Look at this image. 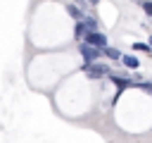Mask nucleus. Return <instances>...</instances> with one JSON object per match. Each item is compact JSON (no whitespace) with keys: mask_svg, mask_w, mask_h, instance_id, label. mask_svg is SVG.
<instances>
[{"mask_svg":"<svg viewBox=\"0 0 152 143\" xmlns=\"http://www.w3.org/2000/svg\"><path fill=\"white\" fill-rule=\"evenodd\" d=\"M147 45H150V48H152V36H150V43H147Z\"/></svg>","mask_w":152,"mask_h":143,"instance_id":"obj_13","label":"nucleus"},{"mask_svg":"<svg viewBox=\"0 0 152 143\" xmlns=\"http://www.w3.org/2000/svg\"><path fill=\"white\" fill-rule=\"evenodd\" d=\"M83 24H86L88 31H100V24H97V19H95L93 14H86V17H83Z\"/></svg>","mask_w":152,"mask_h":143,"instance_id":"obj_9","label":"nucleus"},{"mask_svg":"<svg viewBox=\"0 0 152 143\" xmlns=\"http://www.w3.org/2000/svg\"><path fill=\"white\" fill-rule=\"evenodd\" d=\"M88 33H90V31L86 29V24H83V21H76V26H74V38H76L78 43H83V38H86Z\"/></svg>","mask_w":152,"mask_h":143,"instance_id":"obj_8","label":"nucleus"},{"mask_svg":"<svg viewBox=\"0 0 152 143\" xmlns=\"http://www.w3.org/2000/svg\"><path fill=\"white\" fill-rule=\"evenodd\" d=\"M97 2H100V0H74V5H76V7H81L83 12H86V7H95Z\"/></svg>","mask_w":152,"mask_h":143,"instance_id":"obj_10","label":"nucleus"},{"mask_svg":"<svg viewBox=\"0 0 152 143\" xmlns=\"http://www.w3.org/2000/svg\"><path fill=\"white\" fill-rule=\"evenodd\" d=\"M102 55H104L107 60H112V62H119L124 52H121L119 48H112V45H107V48H102Z\"/></svg>","mask_w":152,"mask_h":143,"instance_id":"obj_7","label":"nucleus"},{"mask_svg":"<svg viewBox=\"0 0 152 143\" xmlns=\"http://www.w3.org/2000/svg\"><path fill=\"white\" fill-rule=\"evenodd\" d=\"M78 55L83 57V64H93V62H100L102 57V50L88 45V43H78Z\"/></svg>","mask_w":152,"mask_h":143,"instance_id":"obj_2","label":"nucleus"},{"mask_svg":"<svg viewBox=\"0 0 152 143\" xmlns=\"http://www.w3.org/2000/svg\"><path fill=\"white\" fill-rule=\"evenodd\" d=\"M66 14H69L74 21H83V17H86V12H83L81 7H76L74 2H69V5H66Z\"/></svg>","mask_w":152,"mask_h":143,"instance_id":"obj_6","label":"nucleus"},{"mask_svg":"<svg viewBox=\"0 0 152 143\" xmlns=\"http://www.w3.org/2000/svg\"><path fill=\"white\" fill-rule=\"evenodd\" d=\"M150 57H152V55H150Z\"/></svg>","mask_w":152,"mask_h":143,"instance_id":"obj_14","label":"nucleus"},{"mask_svg":"<svg viewBox=\"0 0 152 143\" xmlns=\"http://www.w3.org/2000/svg\"><path fill=\"white\" fill-rule=\"evenodd\" d=\"M116 88H119V93H124L126 88H133V79L131 76H121V74H116V72H112L109 76H107Z\"/></svg>","mask_w":152,"mask_h":143,"instance_id":"obj_4","label":"nucleus"},{"mask_svg":"<svg viewBox=\"0 0 152 143\" xmlns=\"http://www.w3.org/2000/svg\"><path fill=\"white\" fill-rule=\"evenodd\" d=\"M83 72H86V76L88 79H104V76H109L112 74V67L109 64H104V62H93V64H83Z\"/></svg>","mask_w":152,"mask_h":143,"instance_id":"obj_1","label":"nucleus"},{"mask_svg":"<svg viewBox=\"0 0 152 143\" xmlns=\"http://www.w3.org/2000/svg\"><path fill=\"white\" fill-rule=\"evenodd\" d=\"M133 50H138V52H147V55H152V48H150L147 43H133Z\"/></svg>","mask_w":152,"mask_h":143,"instance_id":"obj_12","label":"nucleus"},{"mask_svg":"<svg viewBox=\"0 0 152 143\" xmlns=\"http://www.w3.org/2000/svg\"><path fill=\"white\" fill-rule=\"evenodd\" d=\"M126 69H131V72H135L138 67H140V60L135 57V55H121V60H119Z\"/></svg>","mask_w":152,"mask_h":143,"instance_id":"obj_5","label":"nucleus"},{"mask_svg":"<svg viewBox=\"0 0 152 143\" xmlns=\"http://www.w3.org/2000/svg\"><path fill=\"white\" fill-rule=\"evenodd\" d=\"M140 7H142V12L147 14V17H152V0H135Z\"/></svg>","mask_w":152,"mask_h":143,"instance_id":"obj_11","label":"nucleus"},{"mask_svg":"<svg viewBox=\"0 0 152 143\" xmlns=\"http://www.w3.org/2000/svg\"><path fill=\"white\" fill-rule=\"evenodd\" d=\"M83 43H88V45H93V48H97V50H102V48L109 45V43H107V36H104L102 31H90V33L83 38Z\"/></svg>","mask_w":152,"mask_h":143,"instance_id":"obj_3","label":"nucleus"}]
</instances>
